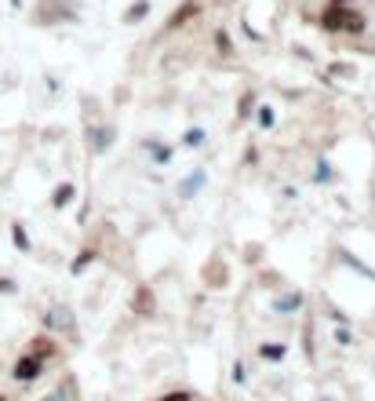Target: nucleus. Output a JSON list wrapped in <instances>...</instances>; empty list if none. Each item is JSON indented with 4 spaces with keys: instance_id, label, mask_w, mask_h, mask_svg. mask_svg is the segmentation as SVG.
<instances>
[{
    "instance_id": "1",
    "label": "nucleus",
    "mask_w": 375,
    "mask_h": 401,
    "mask_svg": "<svg viewBox=\"0 0 375 401\" xmlns=\"http://www.w3.org/2000/svg\"><path fill=\"white\" fill-rule=\"evenodd\" d=\"M324 22H328L332 29H361V15H350V11H339V8H332Z\"/></svg>"
}]
</instances>
